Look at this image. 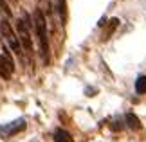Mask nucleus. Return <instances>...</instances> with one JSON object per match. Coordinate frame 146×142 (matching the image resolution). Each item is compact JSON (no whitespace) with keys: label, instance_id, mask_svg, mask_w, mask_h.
<instances>
[{"label":"nucleus","instance_id":"nucleus-1","mask_svg":"<svg viewBox=\"0 0 146 142\" xmlns=\"http://www.w3.org/2000/svg\"><path fill=\"white\" fill-rule=\"evenodd\" d=\"M35 24H36V34H38V47H40V56L42 61L49 65L50 61V50H49V38H47V24L43 18V13L40 9L35 15Z\"/></svg>","mask_w":146,"mask_h":142},{"label":"nucleus","instance_id":"nucleus-2","mask_svg":"<svg viewBox=\"0 0 146 142\" xmlns=\"http://www.w3.org/2000/svg\"><path fill=\"white\" fill-rule=\"evenodd\" d=\"M0 32H2V36L5 38V42L11 45V49H13L16 54H22L20 40H18V36H16V32L11 29V24H9L7 20H2V22H0Z\"/></svg>","mask_w":146,"mask_h":142},{"label":"nucleus","instance_id":"nucleus-3","mask_svg":"<svg viewBox=\"0 0 146 142\" xmlns=\"http://www.w3.org/2000/svg\"><path fill=\"white\" fill-rule=\"evenodd\" d=\"M16 31H18V38H20L22 47H24L25 52L31 56V52H33V40H31V32H29V29H27L24 18L16 22Z\"/></svg>","mask_w":146,"mask_h":142},{"label":"nucleus","instance_id":"nucleus-4","mask_svg":"<svg viewBox=\"0 0 146 142\" xmlns=\"http://www.w3.org/2000/svg\"><path fill=\"white\" fill-rule=\"evenodd\" d=\"M25 129V121L24 119H18V121H13L9 124H5V126H0V135H2L4 139L11 137V135H16L20 131H24Z\"/></svg>","mask_w":146,"mask_h":142},{"label":"nucleus","instance_id":"nucleus-5","mask_svg":"<svg viewBox=\"0 0 146 142\" xmlns=\"http://www.w3.org/2000/svg\"><path fill=\"white\" fill-rule=\"evenodd\" d=\"M13 72H15V63H13V59H11V56L7 52L0 54V77L11 79Z\"/></svg>","mask_w":146,"mask_h":142},{"label":"nucleus","instance_id":"nucleus-6","mask_svg":"<svg viewBox=\"0 0 146 142\" xmlns=\"http://www.w3.org/2000/svg\"><path fill=\"white\" fill-rule=\"evenodd\" d=\"M125 122H126V126L130 129H141V121H139V117L135 113H126Z\"/></svg>","mask_w":146,"mask_h":142},{"label":"nucleus","instance_id":"nucleus-7","mask_svg":"<svg viewBox=\"0 0 146 142\" xmlns=\"http://www.w3.org/2000/svg\"><path fill=\"white\" fill-rule=\"evenodd\" d=\"M54 2H56V11L60 15L61 24H67V2L65 0H54Z\"/></svg>","mask_w":146,"mask_h":142},{"label":"nucleus","instance_id":"nucleus-8","mask_svg":"<svg viewBox=\"0 0 146 142\" xmlns=\"http://www.w3.org/2000/svg\"><path fill=\"white\" fill-rule=\"evenodd\" d=\"M72 137H70V133L69 131H65V129H56L54 131V142H70Z\"/></svg>","mask_w":146,"mask_h":142},{"label":"nucleus","instance_id":"nucleus-9","mask_svg":"<svg viewBox=\"0 0 146 142\" xmlns=\"http://www.w3.org/2000/svg\"><path fill=\"white\" fill-rule=\"evenodd\" d=\"M135 92L137 94H146V76H139L135 81Z\"/></svg>","mask_w":146,"mask_h":142},{"label":"nucleus","instance_id":"nucleus-10","mask_svg":"<svg viewBox=\"0 0 146 142\" xmlns=\"http://www.w3.org/2000/svg\"><path fill=\"white\" fill-rule=\"evenodd\" d=\"M117 24H119V20H117V18H112L110 20V25H108V31H106L105 32V34H103V38L106 40V38H108V34H110V32H114V29H115V27H117Z\"/></svg>","mask_w":146,"mask_h":142}]
</instances>
